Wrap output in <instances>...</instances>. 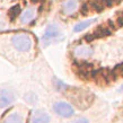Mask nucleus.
<instances>
[{"label": "nucleus", "mask_w": 123, "mask_h": 123, "mask_svg": "<svg viewBox=\"0 0 123 123\" xmlns=\"http://www.w3.org/2000/svg\"><path fill=\"white\" fill-rule=\"evenodd\" d=\"M11 42L18 51L22 52H27L30 51L32 48V37L28 34L22 33V34H16L12 36Z\"/></svg>", "instance_id": "f257e3e1"}, {"label": "nucleus", "mask_w": 123, "mask_h": 123, "mask_svg": "<svg viewBox=\"0 0 123 123\" xmlns=\"http://www.w3.org/2000/svg\"><path fill=\"white\" fill-rule=\"evenodd\" d=\"M60 37V31L55 25H49L45 30V33L42 37V42L44 45L51 44L53 41H55Z\"/></svg>", "instance_id": "f03ea898"}, {"label": "nucleus", "mask_w": 123, "mask_h": 123, "mask_svg": "<svg viewBox=\"0 0 123 123\" xmlns=\"http://www.w3.org/2000/svg\"><path fill=\"white\" fill-rule=\"evenodd\" d=\"M53 108H54V112H55L56 114L63 116V117H69V116H71L74 114L72 107H71L69 104H67V103H63V102L55 103L54 106H53Z\"/></svg>", "instance_id": "7ed1b4c3"}, {"label": "nucleus", "mask_w": 123, "mask_h": 123, "mask_svg": "<svg viewBox=\"0 0 123 123\" xmlns=\"http://www.w3.org/2000/svg\"><path fill=\"white\" fill-rule=\"evenodd\" d=\"M15 99L14 94L9 90H1L0 92V107H7Z\"/></svg>", "instance_id": "20e7f679"}, {"label": "nucleus", "mask_w": 123, "mask_h": 123, "mask_svg": "<svg viewBox=\"0 0 123 123\" xmlns=\"http://www.w3.org/2000/svg\"><path fill=\"white\" fill-rule=\"evenodd\" d=\"M76 55L80 56V58H88L93 54V50L89 48V46H85V45H81V46H78L76 49Z\"/></svg>", "instance_id": "39448f33"}, {"label": "nucleus", "mask_w": 123, "mask_h": 123, "mask_svg": "<svg viewBox=\"0 0 123 123\" xmlns=\"http://www.w3.org/2000/svg\"><path fill=\"white\" fill-rule=\"evenodd\" d=\"M78 7V1L77 0H68L67 2L63 4V12L64 14H71L72 11H75Z\"/></svg>", "instance_id": "423d86ee"}, {"label": "nucleus", "mask_w": 123, "mask_h": 123, "mask_svg": "<svg viewBox=\"0 0 123 123\" xmlns=\"http://www.w3.org/2000/svg\"><path fill=\"white\" fill-rule=\"evenodd\" d=\"M35 8H28V9H26V10L23 12V15H22V22L23 23H28V22H31L32 19L35 17Z\"/></svg>", "instance_id": "0eeeda50"}, {"label": "nucleus", "mask_w": 123, "mask_h": 123, "mask_svg": "<svg viewBox=\"0 0 123 123\" xmlns=\"http://www.w3.org/2000/svg\"><path fill=\"white\" fill-rule=\"evenodd\" d=\"M50 122V117L48 114H45L43 112H37L33 117L32 123H49Z\"/></svg>", "instance_id": "6e6552de"}, {"label": "nucleus", "mask_w": 123, "mask_h": 123, "mask_svg": "<svg viewBox=\"0 0 123 123\" xmlns=\"http://www.w3.org/2000/svg\"><path fill=\"white\" fill-rule=\"evenodd\" d=\"M4 123H24L23 121V117L17 113H12L10 115H8L6 117Z\"/></svg>", "instance_id": "1a4fd4ad"}, {"label": "nucleus", "mask_w": 123, "mask_h": 123, "mask_svg": "<svg viewBox=\"0 0 123 123\" xmlns=\"http://www.w3.org/2000/svg\"><path fill=\"white\" fill-rule=\"evenodd\" d=\"M94 19H89V20H86V22H81L77 24L75 27H74V31L75 32H80V31H84L85 28H87L88 26H90L92 24H93Z\"/></svg>", "instance_id": "9d476101"}, {"label": "nucleus", "mask_w": 123, "mask_h": 123, "mask_svg": "<svg viewBox=\"0 0 123 123\" xmlns=\"http://www.w3.org/2000/svg\"><path fill=\"white\" fill-rule=\"evenodd\" d=\"M110 33H111V32H110L108 30H104V28H97L93 35H94V37H103V36L108 35Z\"/></svg>", "instance_id": "9b49d317"}, {"label": "nucleus", "mask_w": 123, "mask_h": 123, "mask_svg": "<svg viewBox=\"0 0 123 123\" xmlns=\"http://www.w3.org/2000/svg\"><path fill=\"white\" fill-rule=\"evenodd\" d=\"M19 12H20V7H19V6H14V7L9 10V16H10L11 19H14Z\"/></svg>", "instance_id": "f8f14e48"}, {"label": "nucleus", "mask_w": 123, "mask_h": 123, "mask_svg": "<svg viewBox=\"0 0 123 123\" xmlns=\"http://www.w3.org/2000/svg\"><path fill=\"white\" fill-rule=\"evenodd\" d=\"M80 69L82 70L84 74H88L89 71H92L93 66H92V64H82V66H80Z\"/></svg>", "instance_id": "ddd939ff"}, {"label": "nucleus", "mask_w": 123, "mask_h": 123, "mask_svg": "<svg viewBox=\"0 0 123 123\" xmlns=\"http://www.w3.org/2000/svg\"><path fill=\"white\" fill-rule=\"evenodd\" d=\"M113 74H117V75H122L123 76V64L116 66V68L113 70Z\"/></svg>", "instance_id": "4468645a"}, {"label": "nucleus", "mask_w": 123, "mask_h": 123, "mask_svg": "<svg viewBox=\"0 0 123 123\" xmlns=\"http://www.w3.org/2000/svg\"><path fill=\"white\" fill-rule=\"evenodd\" d=\"M105 2L107 6H113V5H116L117 2H120V0H105Z\"/></svg>", "instance_id": "2eb2a0df"}, {"label": "nucleus", "mask_w": 123, "mask_h": 123, "mask_svg": "<svg viewBox=\"0 0 123 123\" xmlns=\"http://www.w3.org/2000/svg\"><path fill=\"white\" fill-rule=\"evenodd\" d=\"M74 123H89V122H88L87 119H78V120H76Z\"/></svg>", "instance_id": "dca6fc26"}, {"label": "nucleus", "mask_w": 123, "mask_h": 123, "mask_svg": "<svg viewBox=\"0 0 123 123\" xmlns=\"http://www.w3.org/2000/svg\"><path fill=\"white\" fill-rule=\"evenodd\" d=\"M93 6L96 8L97 10H101V9H103V6H102V5H99V2H95Z\"/></svg>", "instance_id": "f3484780"}, {"label": "nucleus", "mask_w": 123, "mask_h": 123, "mask_svg": "<svg viewBox=\"0 0 123 123\" xmlns=\"http://www.w3.org/2000/svg\"><path fill=\"white\" fill-rule=\"evenodd\" d=\"M121 90H122V92H123V86H122V87H121Z\"/></svg>", "instance_id": "a211bd4d"}]
</instances>
